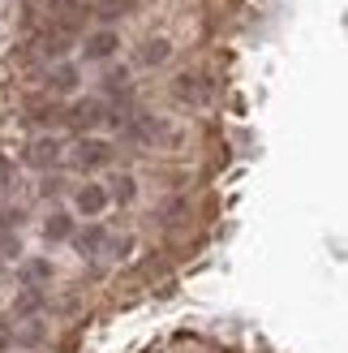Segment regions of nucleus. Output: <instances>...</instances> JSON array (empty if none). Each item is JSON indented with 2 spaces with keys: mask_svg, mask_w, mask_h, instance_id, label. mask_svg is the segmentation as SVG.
<instances>
[{
  "mask_svg": "<svg viewBox=\"0 0 348 353\" xmlns=\"http://www.w3.org/2000/svg\"><path fill=\"white\" fill-rule=\"evenodd\" d=\"M74 164H78L82 172L103 168V164H112V147L103 143V138H82V143L74 147Z\"/></svg>",
  "mask_w": 348,
  "mask_h": 353,
  "instance_id": "f257e3e1",
  "label": "nucleus"
},
{
  "mask_svg": "<svg viewBox=\"0 0 348 353\" xmlns=\"http://www.w3.org/2000/svg\"><path fill=\"white\" fill-rule=\"evenodd\" d=\"M65 121L74 130H95V125H103L108 121V108H103V99H78L74 108L65 112Z\"/></svg>",
  "mask_w": 348,
  "mask_h": 353,
  "instance_id": "f03ea898",
  "label": "nucleus"
},
{
  "mask_svg": "<svg viewBox=\"0 0 348 353\" xmlns=\"http://www.w3.org/2000/svg\"><path fill=\"white\" fill-rule=\"evenodd\" d=\"M116 48H120V34L116 30H95V34H86V43H82L86 61H108Z\"/></svg>",
  "mask_w": 348,
  "mask_h": 353,
  "instance_id": "7ed1b4c3",
  "label": "nucleus"
},
{
  "mask_svg": "<svg viewBox=\"0 0 348 353\" xmlns=\"http://www.w3.org/2000/svg\"><path fill=\"white\" fill-rule=\"evenodd\" d=\"M61 151H65V147H61L52 134H47V138H34V143L26 147V164H30V168H47V164L61 160Z\"/></svg>",
  "mask_w": 348,
  "mask_h": 353,
  "instance_id": "20e7f679",
  "label": "nucleus"
},
{
  "mask_svg": "<svg viewBox=\"0 0 348 353\" xmlns=\"http://www.w3.org/2000/svg\"><path fill=\"white\" fill-rule=\"evenodd\" d=\"M172 91H177V99H185V103H202L211 86H206V78H198V74H181L172 82Z\"/></svg>",
  "mask_w": 348,
  "mask_h": 353,
  "instance_id": "39448f33",
  "label": "nucleus"
},
{
  "mask_svg": "<svg viewBox=\"0 0 348 353\" xmlns=\"http://www.w3.org/2000/svg\"><path fill=\"white\" fill-rule=\"evenodd\" d=\"M74 203H78V211H82V216H99V211L108 207L112 199H108V190H103V185H82Z\"/></svg>",
  "mask_w": 348,
  "mask_h": 353,
  "instance_id": "423d86ee",
  "label": "nucleus"
},
{
  "mask_svg": "<svg viewBox=\"0 0 348 353\" xmlns=\"http://www.w3.org/2000/svg\"><path fill=\"white\" fill-rule=\"evenodd\" d=\"M74 86H78V65H52L47 69V91L65 95V91H74Z\"/></svg>",
  "mask_w": 348,
  "mask_h": 353,
  "instance_id": "0eeeda50",
  "label": "nucleus"
},
{
  "mask_svg": "<svg viewBox=\"0 0 348 353\" xmlns=\"http://www.w3.org/2000/svg\"><path fill=\"white\" fill-rule=\"evenodd\" d=\"M17 224H22V211H0V250L5 254H17Z\"/></svg>",
  "mask_w": 348,
  "mask_h": 353,
  "instance_id": "6e6552de",
  "label": "nucleus"
},
{
  "mask_svg": "<svg viewBox=\"0 0 348 353\" xmlns=\"http://www.w3.org/2000/svg\"><path fill=\"white\" fill-rule=\"evenodd\" d=\"M43 237H47V241H69V237H74V220H69L65 211L47 216V220H43Z\"/></svg>",
  "mask_w": 348,
  "mask_h": 353,
  "instance_id": "1a4fd4ad",
  "label": "nucleus"
},
{
  "mask_svg": "<svg viewBox=\"0 0 348 353\" xmlns=\"http://www.w3.org/2000/svg\"><path fill=\"white\" fill-rule=\"evenodd\" d=\"M168 52H172L168 39H146L142 52H138V61H142V65H164V61H168Z\"/></svg>",
  "mask_w": 348,
  "mask_h": 353,
  "instance_id": "9d476101",
  "label": "nucleus"
},
{
  "mask_svg": "<svg viewBox=\"0 0 348 353\" xmlns=\"http://www.w3.org/2000/svg\"><path fill=\"white\" fill-rule=\"evenodd\" d=\"M74 241H78V250H82V254H99V250H103V241H108V233H103L99 224H91V228H86V233H78Z\"/></svg>",
  "mask_w": 348,
  "mask_h": 353,
  "instance_id": "9b49d317",
  "label": "nucleus"
},
{
  "mask_svg": "<svg viewBox=\"0 0 348 353\" xmlns=\"http://www.w3.org/2000/svg\"><path fill=\"white\" fill-rule=\"evenodd\" d=\"M22 280H26V285H43V280H52V263H47V259L22 263Z\"/></svg>",
  "mask_w": 348,
  "mask_h": 353,
  "instance_id": "f8f14e48",
  "label": "nucleus"
},
{
  "mask_svg": "<svg viewBox=\"0 0 348 353\" xmlns=\"http://www.w3.org/2000/svg\"><path fill=\"white\" fill-rule=\"evenodd\" d=\"M30 117L43 121V125H52V121H65V112L56 108V103H30Z\"/></svg>",
  "mask_w": 348,
  "mask_h": 353,
  "instance_id": "ddd939ff",
  "label": "nucleus"
},
{
  "mask_svg": "<svg viewBox=\"0 0 348 353\" xmlns=\"http://www.w3.org/2000/svg\"><path fill=\"white\" fill-rule=\"evenodd\" d=\"M133 176H116V181H112V194H108V199H116V203H133Z\"/></svg>",
  "mask_w": 348,
  "mask_h": 353,
  "instance_id": "4468645a",
  "label": "nucleus"
},
{
  "mask_svg": "<svg viewBox=\"0 0 348 353\" xmlns=\"http://www.w3.org/2000/svg\"><path fill=\"white\" fill-rule=\"evenodd\" d=\"M13 310H17V314H39V310H43V297L34 293V289H26L22 297H17V306H13Z\"/></svg>",
  "mask_w": 348,
  "mask_h": 353,
  "instance_id": "2eb2a0df",
  "label": "nucleus"
},
{
  "mask_svg": "<svg viewBox=\"0 0 348 353\" xmlns=\"http://www.w3.org/2000/svg\"><path fill=\"white\" fill-rule=\"evenodd\" d=\"M22 345H39V327H34V323L22 332Z\"/></svg>",
  "mask_w": 348,
  "mask_h": 353,
  "instance_id": "dca6fc26",
  "label": "nucleus"
},
{
  "mask_svg": "<svg viewBox=\"0 0 348 353\" xmlns=\"http://www.w3.org/2000/svg\"><path fill=\"white\" fill-rule=\"evenodd\" d=\"M9 176H13V164L5 160V155H0V185H5V181H9Z\"/></svg>",
  "mask_w": 348,
  "mask_h": 353,
  "instance_id": "f3484780",
  "label": "nucleus"
},
{
  "mask_svg": "<svg viewBox=\"0 0 348 353\" xmlns=\"http://www.w3.org/2000/svg\"><path fill=\"white\" fill-rule=\"evenodd\" d=\"M9 345H13V336H9V327L0 323V349H9Z\"/></svg>",
  "mask_w": 348,
  "mask_h": 353,
  "instance_id": "a211bd4d",
  "label": "nucleus"
}]
</instances>
